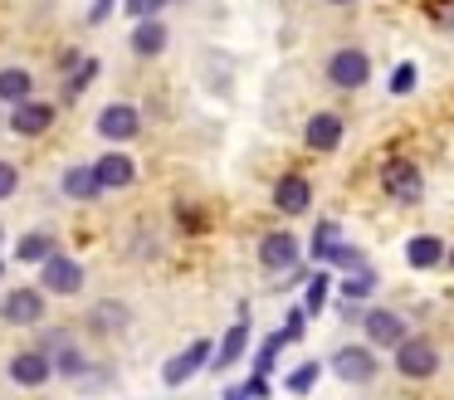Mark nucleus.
Segmentation results:
<instances>
[{
    "label": "nucleus",
    "mask_w": 454,
    "mask_h": 400,
    "mask_svg": "<svg viewBox=\"0 0 454 400\" xmlns=\"http://www.w3.org/2000/svg\"><path fill=\"white\" fill-rule=\"evenodd\" d=\"M450 263H454V259H450Z\"/></svg>",
    "instance_id": "nucleus-38"
},
{
    "label": "nucleus",
    "mask_w": 454,
    "mask_h": 400,
    "mask_svg": "<svg viewBox=\"0 0 454 400\" xmlns=\"http://www.w3.org/2000/svg\"><path fill=\"white\" fill-rule=\"evenodd\" d=\"M303 142H308V152H337V146H342V117L337 113H313L308 127H303Z\"/></svg>",
    "instance_id": "nucleus-12"
},
{
    "label": "nucleus",
    "mask_w": 454,
    "mask_h": 400,
    "mask_svg": "<svg viewBox=\"0 0 454 400\" xmlns=\"http://www.w3.org/2000/svg\"><path fill=\"white\" fill-rule=\"evenodd\" d=\"M50 376H54V366H50V357H44L40 347H25V351L11 357V380L15 386L35 390V386H50Z\"/></svg>",
    "instance_id": "nucleus-6"
},
{
    "label": "nucleus",
    "mask_w": 454,
    "mask_h": 400,
    "mask_svg": "<svg viewBox=\"0 0 454 400\" xmlns=\"http://www.w3.org/2000/svg\"><path fill=\"white\" fill-rule=\"evenodd\" d=\"M15 254H20L25 263H40V259H50V254H54V234H50V230H35V234H25V239L15 244Z\"/></svg>",
    "instance_id": "nucleus-21"
},
{
    "label": "nucleus",
    "mask_w": 454,
    "mask_h": 400,
    "mask_svg": "<svg viewBox=\"0 0 454 400\" xmlns=\"http://www.w3.org/2000/svg\"><path fill=\"white\" fill-rule=\"evenodd\" d=\"M108 10H113V0H98V5L89 10V20H93V25H103V20H108Z\"/></svg>",
    "instance_id": "nucleus-34"
},
{
    "label": "nucleus",
    "mask_w": 454,
    "mask_h": 400,
    "mask_svg": "<svg viewBox=\"0 0 454 400\" xmlns=\"http://www.w3.org/2000/svg\"><path fill=\"white\" fill-rule=\"evenodd\" d=\"M405 259H411V269H440V263H444L440 234H415V239L405 244Z\"/></svg>",
    "instance_id": "nucleus-17"
},
{
    "label": "nucleus",
    "mask_w": 454,
    "mask_h": 400,
    "mask_svg": "<svg viewBox=\"0 0 454 400\" xmlns=\"http://www.w3.org/2000/svg\"><path fill=\"white\" fill-rule=\"evenodd\" d=\"M327 5H352V0H327Z\"/></svg>",
    "instance_id": "nucleus-37"
},
{
    "label": "nucleus",
    "mask_w": 454,
    "mask_h": 400,
    "mask_svg": "<svg viewBox=\"0 0 454 400\" xmlns=\"http://www.w3.org/2000/svg\"><path fill=\"white\" fill-rule=\"evenodd\" d=\"M284 332H274V337L264 341V351H259V376H269V366H274V357H278V347H284Z\"/></svg>",
    "instance_id": "nucleus-28"
},
{
    "label": "nucleus",
    "mask_w": 454,
    "mask_h": 400,
    "mask_svg": "<svg viewBox=\"0 0 454 400\" xmlns=\"http://www.w3.org/2000/svg\"><path fill=\"white\" fill-rule=\"evenodd\" d=\"M245 396H254V400H264V396H269V380H264V376H249V386H245Z\"/></svg>",
    "instance_id": "nucleus-33"
},
{
    "label": "nucleus",
    "mask_w": 454,
    "mask_h": 400,
    "mask_svg": "<svg viewBox=\"0 0 454 400\" xmlns=\"http://www.w3.org/2000/svg\"><path fill=\"white\" fill-rule=\"evenodd\" d=\"M259 263H264L269 273H284V269H294L298 263V239L288 230H274V234H264V244H259Z\"/></svg>",
    "instance_id": "nucleus-11"
},
{
    "label": "nucleus",
    "mask_w": 454,
    "mask_h": 400,
    "mask_svg": "<svg viewBox=\"0 0 454 400\" xmlns=\"http://www.w3.org/2000/svg\"><path fill=\"white\" fill-rule=\"evenodd\" d=\"M30 88H35L30 68H20V64L0 68V103H25V98H30Z\"/></svg>",
    "instance_id": "nucleus-19"
},
{
    "label": "nucleus",
    "mask_w": 454,
    "mask_h": 400,
    "mask_svg": "<svg viewBox=\"0 0 454 400\" xmlns=\"http://www.w3.org/2000/svg\"><path fill=\"white\" fill-rule=\"evenodd\" d=\"M434 20H440V29L454 39V0H440V5H434Z\"/></svg>",
    "instance_id": "nucleus-32"
},
{
    "label": "nucleus",
    "mask_w": 454,
    "mask_h": 400,
    "mask_svg": "<svg viewBox=\"0 0 454 400\" xmlns=\"http://www.w3.org/2000/svg\"><path fill=\"white\" fill-rule=\"evenodd\" d=\"M366 78H372V59L362 49H337L327 59V83L333 88H366Z\"/></svg>",
    "instance_id": "nucleus-2"
},
{
    "label": "nucleus",
    "mask_w": 454,
    "mask_h": 400,
    "mask_svg": "<svg viewBox=\"0 0 454 400\" xmlns=\"http://www.w3.org/2000/svg\"><path fill=\"white\" fill-rule=\"evenodd\" d=\"M15 191H20V171L11 161H0V200H11Z\"/></svg>",
    "instance_id": "nucleus-29"
},
{
    "label": "nucleus",
    "mask_w": 454,
    "mask_h": 400,
    "mask_svg": "<svg viewBox=\"0 0 454 400\" xmlns=\"http://www.w3.org/2000/svg\"><path fill=\"white\" fill-rule=\"evenodd\" d=\"M93 74H98V59H89V64H79V74L69 78V93H79L83 83H93Z\"/></svg>",
    "instance_id": "nucleus-31"
},
{
    "label": "nucleus",
    "mask_w": 454,
    "mask_h": 400,
    "mask_svg": "<svg viewBox=\"0 0 454 400\" xmlns=\"http://www.w3.org/2000/svg\"><path fill=\"white\" fill-rule=\"evenodd\" d=\"M411 88H415V64H401V68L391 74V93L401 98V93H411Z\"/></svg>",
    "instance_id": "nucleus-30"
},
{
    "label": "nucleus",
    "mask_w": 454,
    "mask_h": 400,
    "mask_svg": "<svg viewBox=\"0 0 454 400\" xmlns=\"http://www.w3.org/2000/svg\"><path fill=\"white\" fill-rule=\"evenodd\" d=\"M333 371L347 386H366V380H376V351L372 347H342L333 357Z\"/></svg>",
    "instance_id": "nucleus-7"
},
{
    "label": "nucleus",
    "mask_w": 454,
    "mask_h": 400,
    "mask_svg": "<svg viewBox=\"0 0 454 400\" xmlns=\"http://www.w3.org/2000/svg\"><path fill=\"white\" fill-rule=\"evenodd\" d=\"M225 400H249V396H245L239 386H230V390H225Z\"/></svg>",
    "instance_id": "nucleus-36"
},
{
    "label": "nucleus",
    "mask_w": 454,
    "mask_h": 400,
    "mask_svg": "<svg viewBox=\"0 0 454 400\" xmlns=\"http://www.w3.org/2000/svg\"><path fill=\"white\" fill-rule=\"evenodd\" d=\"M137 127H142V113L132 103H108L98 113V132L108 137V142H132V137H137Z\"/></svg>",
    "instance_id": "nucleus-9"
},
{
    "label": "nucleus",
    "mask_w": 454,
    "mask_h": 400,
    "mask_svg": "<svg viewBox=\"0 0 454 400\" xmlns=\"http://www.w3.org/2000/svg\"><path fill=\"white\" fill-rule=\"evenodd\" d=\"M372 288H376V273H366V269H362V273H352V278L342 283V298H352V302H356V298H366Z\"/></svg>",
    "instance_id": "nucleus-24"
},
{
    "label": "nucleus",
    "mask_w": 454,
    "mask_h": 400,
    "mask_svg": "<svg viewBox=\"0 0 454 400\" xmlns=\"http://www.w3.org/2000/svg\"><path fill=\"white\" fill-rule=\"evenodd\" d=\"M59 185H64V195H69V200H93V195H103V185H98V176H93V166H69Z\"/></svg>",
    "instance_id": "nucleus-18"
},
{
    "label": "nucleus",
    "mask_w": 454,
    "mask_h": 400,
    "mask_svg": "<svg viewBox=\"0 0 454 400\" xmlns=\"http://www.w3.org/2000/svg\"><path fill=\"white\" fill-rule=\"evenodd\" d=\"M0 318L15 322V327H30V322L44 318V293L40 288H11L0 298Z\"/></svg>",
    "instance_id": "nucleus-5"
},
{
    "label": "nucleus",
    "mask_w": 454,
    "mask_h": 400,
    "mask_svg": "<svg viewBox=\"0 0 454 400\" xmlns=\"http://www.w3.org/2000/svg\"><path fill=\"white\" fill-rule=\"evenodd\" d=\"M395 371L411 376V380L434 376V371H440V347L425 341V337H401V341H395Z\"/></svg>",
    "instance_id": "nucleus-1"
},
{
    "label": "nucleus",
    "mask_w": 454,
    "mask_h": 400,
    "mask_svg": "<svg viewBox=\"0 0 454 400\" xmlns=\"http://www.w3.org/2000/svg\"><path fill=\"white\" fill-rule=\"evenodd\" d=\"M40 283H44L50 293H79V288H83V269H79V259H69V254L54 249L50 259H40Z\"/></svg>",
    "instance_id": "nucleus-4"
},
{
    "label": "nucleus",
    "mask_w": 454,
    "mask_h": 400,
    "mask_svg": "<svg viewBox=\"0 0 454 400\" xmlns=\"http://www.w3.org/2000/svg\"><path fill=\"white\" fill-rule=\"evenodd\" d=\"M337 244H342V224H333V220H323V224H317V234H313V254H317V259H323V263H327V254H333V249H337Z\"/></svg>",
    "instance_id": "nucleus-22"
},
{
    "label": "nucleus",
    "mask_w": 454,
    "mask_h": 400,
    "mask_svg": "<svg viewBox=\"0 0 454 400\" xmlns=\"http://www.w3.org/2000/svg\"><path fill=\"white\" fill-rule=\"evenodd\" d=\"M122 10H128L132 20H152L157 10H167V0H122Z\"/></svg>",
    "instance_id": "nucleus-25"
},
{
    "label": "nucleus",
    "mask_w": 454,
    "mask_h": 400,
    "mask_svg": "<svg viewBox=\"0 0 454 400\" xmlns=\"http://www.w3.org/2000/svg\"><path fill=\"white\" fill-rule=\"evenodd\" d=\"M54 127V103H35V98H25V103H11V132L20 137H40Z\"/></svg>",
    "instance_id": "nucleus-10"
},
{
    "label": "nucleus",
    "mask_w": 454,
    "mask_h": 400,
    "mask_svg": "<svg viewBox=\"0 0 454 400\" xmlns=\"http://www.w3.org/2000/svg\"><path fill=\"white\" fill-rule=\"evenodd\" d=\"M317 371H323V366H317V361H303V366H298L294 376L284 380V386L294 390V396H308V390H313V380H317Z\"/></svg>",
    "instance_id": "nucleus-23"
},
{
    "label": "nucleus",
    "mask_w": 454,
    "mask_h": 400,
    "mask_svg": "<svg viewBox=\"0 0 454 400\" xmlns=\"http://www.w3.org/2000/svg\"><path fill=\"white\" fill-rule=\"evenodd\" d=\"M210 361V341L200 337V341H191L186 351H176V357L167 361V366H161V386H186L191 376H196L200 366H206Z\"/></svg>",
    "instance_id": "nucleus-8"
},
{
    "label": "nucleus",
    "mask_w": 454,
    "mask_h": 400,
    "mask_svg": "<svg viewBox=\"0 0 454 400\" xmlns=\"http://www.w3.org/2000/svg\"><path fill=\"white\" fill-rule=\"evenodd\" d=\"M298 332H303V312H294V318H288V327H284V337H288V341H294V337H298Z\"/></svg>",
    "instance_id": "nucleus-35"
},
{
    "label": "nucleus",
    "mask_w": 454,
    "mask_h": 400,
    "mask_svg": "<svg viewBox=\"0 0 454 400\" xmlns=\"http://www.w3.org/2000/svg\"><path fill=\"white\" fill-rule=\"evenodd\" d=\"M93 176H98L103 191H128L132 176H137V166H132V156H128V152H103V156H98V166H93Z\"/></svg>",
    "instance_id": "nucleus-13"
},
{
    "label": "nucleus",
    "mask_w": 454,
    "mask_h": 400,
    "mask_svg": "<svg viewBox=\"0 0 454 400\" xmlns=\"http://www.w3.org/2000/svg\"><path fill=\"white\" fill-rule=\"evenodd\" d=\"M327 263H337V269H366V259L356 249H347V244H337V249L327 254Z\"/></svg>",
    "instance_id": "nucleus-26"
},
{
    "label": "nucleus",
    "mask_w": 454,
    "mask_h": 400,
    "mask_svg": "<svg viewBox=\"0 0 454 400\" xmlns=\"http://www.w3.org/2000/svg\"><path fill=\"white\" fill-rule=\"evenodd\" d=\"M245 347H249V312L235 322V327H230V337L220 341V351H215L210 361H215V366L225 371V366H235V361H239V351H245Z\"/></svg>",
    "instance_id": "nucleus-20"
},
{
    "label": "nucleus",
    "mask_w": 454,
    "mask_h": 400,
    "mask_svg": "<svg viewBox=\"0 0 454 400\" xmlns=\"http://www.w3.org/2000/svg\"><path fill=\"white\" fill-rule=\"evenodd\" d=\"M405 337V318L391 308H372L366 312V341L372 347H395V341Z\"/></svg>",
    "instance_id": "nucleus-14"
},
{
    "label": "nucleus",
    "mask_w": 454,
    "mask_h": 400,
    "mask_svg": "<svg viewBox=\"0 0 454 400\" xmlns=\"http://www.w3.org/2000/svg\"><path fill=\"white\" fill-rule=\"evenodd\" d=\"M323 302H327V273H317V278L308 283V308L303 312H323Z\"/></svg>",
    "instance_id": "nucleus-27"
},
{
    "label": "nucleus",
    "mask_w": 454,
    "mask_h": 400,
    "mask_svg": "<svg viewBox=\"0 0 454 400\" xmlns=\"http://www.w3.org/2000/svg\"><path fill=\"white\" fill-rule=\"evenodd\" d=\"M274 205L284 215H303L308 205H313V185H308L303 176H284V181L274 185Z\"/></svg>",
    "instance_id": "nucleus-15"
},
{
    "label": "nucleus",
    "mask_w": 454,
    "mask_h": 400,
    "mask_svg": "<svg viewBox=\"0 0 454 400\" xmlns=\"http://www.w3.org/2000/svg\"><path fill=\"white\" fill-rule=\"evenodd\" d=\"M381 191L401 205H415L420 200V171H415L411 161H401V156H391V161L381 166Z\"/></svg>",
    "instance_id": "nucleus-3"
},
{
    "label": "nucleus",
    "mask_w": 454,
    "mask_h": 400,
    "mask_svg": "<svg viewBox=\"0 0 454 400\" xmlns=\"http://www.w3.org/2000/svg\"><path fill=\"white\" fill-rule=\"evenodd\" d=\"M167 25H161L157 15L152 20H137V29H132V54H142V59H157V54H167Z\"/></svg>",
    "instance_id": "nucleus-16"
}]
</instances>
